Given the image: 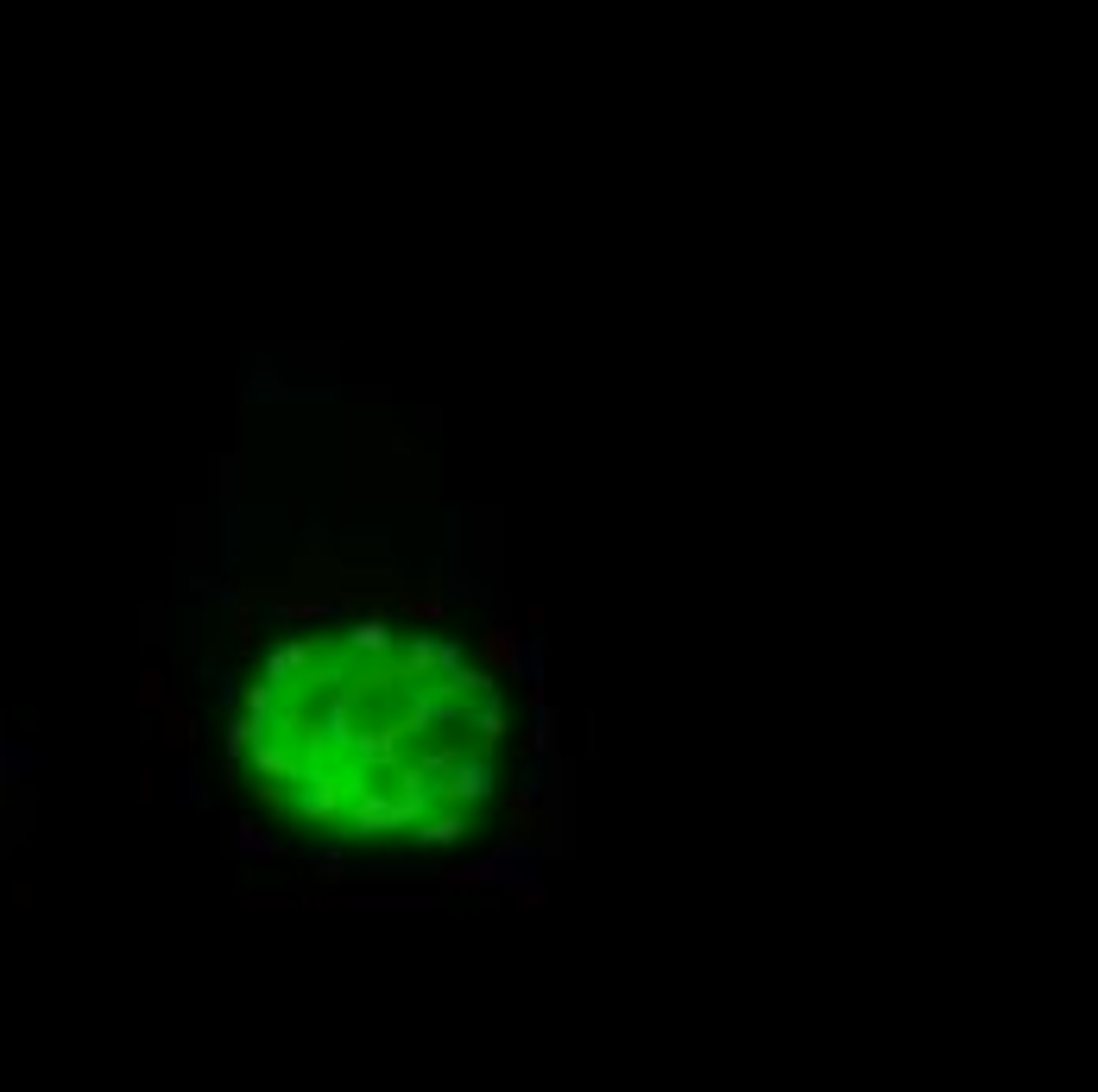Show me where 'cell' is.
Masks as SVG:
<instances>
[{
  "mask_svg": "<svg viewBox=\"0 0 1098 1092\" xmlns=\"http://www.w3.org/2000/svg\"><path fill=\"white\" fill-rule=\"evenodd\" d=\"M505 770V688L405 613H323L266 638L234 688L228 777L247 815L366 859L481 833Z\"/></svg>",
  "mask_w": 1098,
  "mask_h": 1092,
  "instance_id": "obj_1",
  "label": "cell"
}]
</instances>
